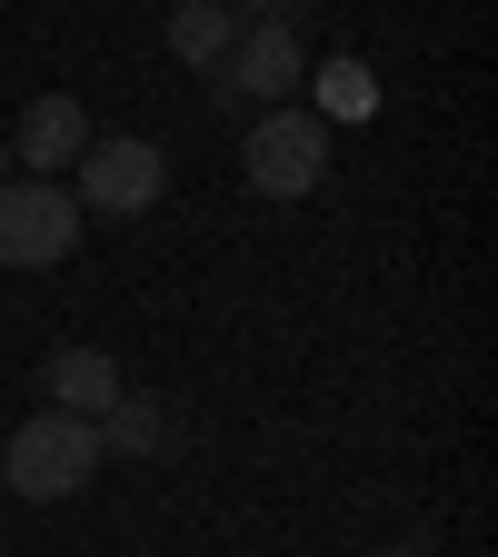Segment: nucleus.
Segmentation results:
<instances>
[{
	"mask_svg": "<svg viewBox=\"0 0 498 557\" xmlns=\"http://www.w3.org/2000/svg\"><path fill=\"white\" fill-rule=\"evenodd\" d=\"M100 478V429L90 418H70V408H31L11 448H0V487L31 508H60V498H81V487Z\"/></svg>",
	"mask_w": 498,
	"mask_h": 557,
	"instance_id": "f257e3e1",
	"label": "nucleus"
},
{
	"mask_svg": "<svg viewBox=\"0 0 498 557\" xmlns=\"http://www.w3.org/2000/svg\"><path fill=\"white\" fill-rule=\"evenodd\" d=\"M240 160H250V189H259V199H309V189L329 180V120H309L300 100H279V110L250 120Z\"/></svg>",
	"mask_w": 498,
	"mask_h": 557,
	"instance_id": "f03ea898",
	"label": "nucleus"
},
{
	"mask_svg": "<svg viewBox=\"0 0 498 557\" xmlns=\"http://www.w3.org/2000/svg\"><path fill=\"white\" fill-rule=\"evenodd\" d=\"M81 249V199L60 180H0V269H60Z\"/></svg>",
	"mask_w": 498,
	"mask_h": 557,
	"instance_id": "7ed1b4c3",
	"label": "nucleus"
},
{
	"mask_svg": "<svg viewBox=\"0 0 498 557\" xmlns=\"http://www.w3.org/2000/svg\"><path fill=\"white\" fill-rule=\"evenodd\" d=\"M70 170H81V189H70V199H81V220H90V209H100V220H139V209L170 189L160 139H90Z\"/></svg>",
	"mask_w": 498,
	"mask_h": 557,
	"instance_id": "20e7f679",
	"label": "nucleus"
},
{
	"mask_svg": "<svg viewBox=\"0 0 498 557\" xmlns=\"http://www.w3.org/2000/svg\"><path fill=\"white\" fill-rule=\"evenodd\" d=\"M300 81H309V50H300V30H290V21H240V40H230V60H220V90H240V100L279 110Z\"/></svg>",
	"mask_w": 498,
	"mask_h": 557,
	"instance_id": "39448f33",
	"label": "nucleus"
},
{
	"mask_svg": "<svg viewBox=\"0 0 498 557\" xmlns=\"http://www.w3.org/2000/svg\"><path fill=\"white\" fill-rule=\"evenodd\" d=\"M81 150H90V110H81V100H60V90H40V100L21 110V129H11L21 180H60Z\"/></svg>",
	"mask_w": 498,
	"mask_h": 557,
	"instance_id": "423d86ee",
	"label": "nucleus"
},
{
	"mask_svg": "<svg viewBox=\"0 0 498 557\" xmlns=\"http://www.w3.org/2000/svg\"><path fill=\"white\" fill-rule=\"evenodd\" d=\"M40 398L100 429V408L120 398V359H110V348H81V338H70V348H50V359H40Z\"/></svg>",
	"mask_w": 498,
	"mask_h": 557,
	"instance_id": "0eeeda50",
	"label": "nucleus"
},
{
	"mask_svg": "<svg viewBox=\"0 0 498 557\" xmlns=\"http://www.w3.org/2000/svg\"><path fill=\"white\" fill-rule=\"evenodd\" d=\"M230 40H240V11H230V0H180V11H170V50L190 70H220Z\"/></svg>",
	"mask_w": 498,
	"mask_h": 557,
	"instance_id": "6e6552de",
	"label": "nucleus"
},
{
	"mask_svg": "<svg viewBox=\"0 0 498 557\" xmlns=\"http://www.w3.org/2000/svg\"><path fill=\"white\" fill-rule=\"evenodd\" d=\"M110 448H120V458H160V448H170V408L120 388V398L100 408V458H110Z\"/></svg>",
	"mask_w": 498,
	"mask_h": 557,
	"instance_id": "1a4fd4ad",
	"label": "nucleus"
},
{
	"mask_svg": "<svg viewBox=\"0 0 498 557\" xmlns=\"http://www.w3.org/2000/svg\"><path fill=\"white\" fill-rule=\"evenodd\" d=\"M309 90H319L309 120H369V110H379V81H369V60H360V50H349V60H319V70H309Z\"/></svg>",
	"mask_w": 498,
	"mask_h": 557,
	"instance_id": "9d476101",
	"label": "nucleus"
},
{
	"mask_svg": "<svg viewBox=\"0 0 498 557\" xmlns=\"http://www.w3.org/2000/svg\"><path fill=\"white\" fill-rule=\"evenodd\" d=\"M379 557H439V547H429V537H399V547H379Z\"/></svg>",
	"mask_w": 498,
	"mask_h": 557,
	"instance_id": "9b49d317",
	"label": "nucleus"
},
{
	"mask_svg": "<svg viewBox=\"0 0 498 557\" xmlns=\"http://www.w3.org/2000/svg\"><path fill=\"white\" fill-rule=\"evenodd\" d=\"M0 180H11V139H0Z\"/></svg>",
	"mask_w": 498,
	"mask_h": 557,
	"instance_id": "f8f14e48",
	"label": "nucleus"
}]
</instances>
